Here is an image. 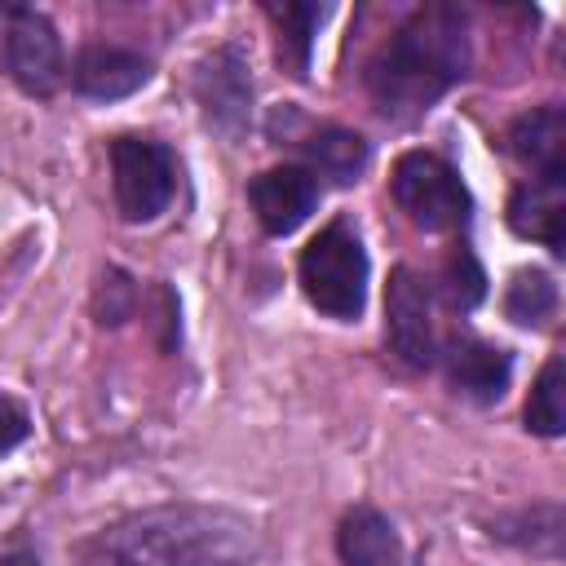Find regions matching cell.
Listing matches in <instances>:
<instances>
[{"mask_svg": "<svg viewBox=\"0 0 566 566\" xmlns=\"http://www.w3.org/2000/svg\"><path fill=\"white\" fill-rule=\"evenodd\" d=\"M256 531L230 509L164 504L97 531L80 566H252Z\"/></svg>", "mask_w": 566, "mask_h": 566, "instance_id": "cell-1", "label": "cell"}, {"mask_svg": "<svg viewBox=\"0 0 566 566\" xmlns=\"http://www.w3.org/2000/svg\"><path fill=\"white\" fill-rule=\"evenodd\" d=\"M469 71V22L451 4L416 9L367 66V93L380 115H424Z\"/></svg>", "mask_w": 566, "mask_h": 566, "instance_id": "cell-2", "label": "cell"}, {"mask_svg": "<svg viewBox=\"0 0 566 566\" xmlns=\"http://www.w3.org/2000/svg\"><path fill=\"white\" fill-rule=\"evenodd\" d=\"M301 287L332 318H358L367 301V252L345 221H332L301 252Z\"/></svg>", "mask_w": 566, "mask_h": 566, "instance_id": "cell-3", "label": "cell"}, {"mask_svg": "<svg viewBox=\"0 0 566 566\" xmlns=\"http://www.w3.org/2000/svg\"><path fill=\"white\" fill-rule=\"evenodd\" d=\"M394 199L398 208L429 234L438 230H455L469 217V190L455 177L451 164H442L438 155L411 150L394 164Z\"/></svg>", "mask_w": 566, "mask_h": 566, "instance_id": "cell-4", "label": "cell"}, {"mask_svg": "<svg viewBox=\"0 0 566 566\" xmlns=\"http://www.w3.org/2000/svg\"><path fill=\"white\" fill-rule=\"evenodd\" d=\"M111 172H115V203H119L124 221L159 217L177 190V159L168 146L150 142V137H115Z\"/></svg>", "mask_w": 566, "mask_h": 566, "instance_id": "cell-5", "label": "cell"}, {"mask_svg": "<svg viewBox=\"0 0 566 566\" xmlns=\"http://www.w3.org/2000/svg\"><path fill=\"white\" fill-rule=\"evenodd\" d=\"M4 62L9 75L27 88L49 97L62 84V44L44 13L35 9H9L4 18Z\"/></svg>", "mask_w": 566, "mask_h": 566, "instance_id": "cell-6", "label": "cell"}, {"mask_svg": "<svg viewBox=\"0 0 566 566\" xmlns=\"http://www.w3.org/2000/svg\"><path fill=\"white\" fill-rule=\"evenodd\" d=\"M385 340L407 367H429L438 358L433 318H429V287L411 270H394L385 292Z\"/></svg>", "mask_w": 566, "mask_h": 566, "instance_id": "cell-7", "label": "cell"}, {"mask_svg": "<svg viewBox=\"0 0 566 566\" xmlns=\"http://www.w3.org/2000/svg\"><path fill=\"white\" fill-rule=\"evenodd\" d=\"M195 93L203 102V115L212 128L221 133H239L243 119H248V102H252V75H248V62L234 44L217 49L203 66H199V80H195Z\"/></svg>", "mask_w": 566, "mask_h": 566, "instance_id": "cell-8", "label": "cell"}, {"mask_svg": "<svg viewBox=\"0 0 566 566\" xmlns=\"http://www.w3.org/2000/svg\"><path fill=\"white\" fill-rule=\"evenodd\" d=\"M314 203H318V181L310 168H270L252 181V208L270 234L296 230L314 212Z\"/></svg>", "mask_w": 566, "mask_h": 566, "instance_id": "cell-9", "label": "cell"}, {"mask_svg": "<svg viewBox=\"0 0 566 566\" xmlns=\"http://www.w3.org/2000/svg\"><path fill=\"white\" fill-rule=\"evenodd\" d=\"M75 88L84 97H97V102H115V97H128L137 93L146 80H150V62L128 53V49H115V44H93L75 57V71H71Z\"/></svg>", "mask_w": 566, "mask_h": 566, "instance_id": "cell-10", "label": "cell"}, {"mask_svg": "<svg viewBox=\"0 0 566 566\" xmlns=\"http://www.w3.org/2000/svg\"><path fill=\"white\" fill-rule=\"evenodd\" d=\"M509 226L522 239H539L544 248L562 252L566 243V177H535L509 203Z\"/></svg>", "mask_w": 566, "mask_h": 566, "instance_id": "cell-11", "label": "cell"}, {"mask_svg": "<svg viewBox=\"0 0 566 566\" xmlns=\"http://www.w3.org/2000/svg\"><path fill=\"white\" fill-rule=\"evenodd\" d=\"M509 150L539 177H566V115L562 106H535L513 119Z\"/></svg>", "mask_w": 566, "mask_h": 566, "instance_id": "cell-12", "label": "cell"}, {"mask_svg": "<svg viewBox=\"0 0 566 566\" xmlns=\"http://www.w3.org/2000/svg\"><path fill=\"white\" fill-rule=\"evenodd\" d=\"M447 376L460 394H469L478 402H495L509 389L513 363H509L504 349H495L478 336H460V340L447 345Z\"/></svg>", "mask_w": 566, "mask_h": 566, "instance_id": "cell-13", "label": "cell"}, {"mask_svg": "<svg viewBox=\"0 0 566 566\" xmlns=\"http://www.w3.org/2000/svg\"><path fill=\"white\" fill-rule=\"evenodd\" d=\"M336 548L345 557V566H402V544L398 531L385 513L376 509H354L345 513L340 531H336Z\"/></svg>", "mask_w": 566, "mask_h": 566, "instance_id": "cell-14", "label": "cell"}, {"mask_svg": "<svg viewBox=\"0 0 566 566\" xmlns=\"http://www.w3.org/2000/svg\"><path fill=\"white\" fill-rule=\"evenodd\" d=\"M305 159L314 172H323L336 186H349L363 168H367V142L349 128H318L305 142Z\"/></svg>", "mask_w": 566, "mask_h": 566, "instance_id": "cell-15", "label": "cell"}, {"mask_svg": "<svg viewBox=\"0 0 566 566\" xmlns=\"http://www.w3.org/2000/svg\"><path fill=\"white\" fill-rule=\"evenodd\" d=\"M270 18L279 22V49L292 62V75L310 71L314 31L323 22V4H270Z\"/></svg>", "mask_w": 566, "mask_h": 566, "instance_id": "cell-16", "label": "cell"}, {"mask_svg": "<svg viewBox=\"0 0 566 566\" xmlns=\"http://www.w3.org/2000/svg\"><path fill=\"white\" fill-rule=\"evenodd\" d=\"M504 310H509V318L522 323V327H539V323H548L553 310H557V287H553V279L539 274V270H522V274L509 283Z\"/></svg>", "mask_w": 566, "mask_h": 566, "instance_id": "cell-17", "label": "cell"}, {"mask_svg": "<svg viewBox=\"0 0 566 566\" xmlns=\"http://www.w3.org/2000/svg\"><path fill=\"white\" fill-rule=\"evenodd\" d=\"M526 424L544 438H557L566 429V385H562V358H553L535 389H531V402H526Z\"/></svg>", "mask_w": 566, "mask_h": 566, "instance_id": "cell-18", "label": "cell"}, {"mask_svg": "<svg viewBox=\"0 0 566 566\" xmlns=\"http://www.w3.org/2000/svg\"><path fill=\"white\" fill-rule=\"evenodd\" d=\"M447 296H451V305H460V310H469V305L482 296V270H478V261H473L464 248H455L451 261H447Z\"/></svg>", "mask_w": 566, "mask_h": 566, "instance_id": "cell-19", "label": "cell"}, {"mask_svg": "<svg viewBox=\"0 0 566 566\" xmlns=\"http://www.w3.org/2000/svg\"><path fill=\"white\" fill-rule=\"evenodd\" d=\"M27 429H31V424H27V411H22L13 398L0 394V455L13 451V447L27 438Z\"/></svg>", "mask_w": 566, "mask_h": 566, "instance_id": "cell-20", "label": "cell"}, {"mask_svg": "<svg viewBox=\"0 0 566 566\" xmlns=\"http://www.w3.org/2000/svg\"><path fill=\"white\" fill-rule=\"evenodd\" d=\"M0 566H40V557H35V553H13V557H4Z\"/></svg>", "mask_w": 566, "mask_h": 566, "instance_id": "cell-21", "label": "cell"}]
</instances>
